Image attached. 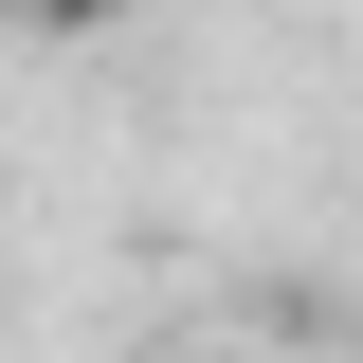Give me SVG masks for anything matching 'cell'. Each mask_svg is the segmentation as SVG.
<instances>
[{
  "label": "cell",
  "instance_id": "cell-1",
  "mask_svg": "<svg viewBox=\"0 0 363 363\" xmlns=\"http://www.w3.org/2000/svg\"><path fill=\"white\" fill-rule=\"evenodd\" d=\"M18 18H37V37H109L128 0H18Z\"/></svg>",
  "mask_w": 363,
  "mask_h": 363
}]
</instances>
